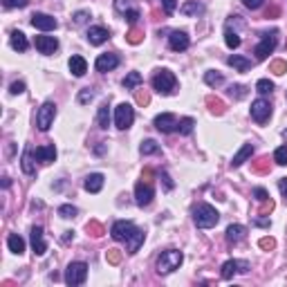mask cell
Wrapping results in <instances>:
<instances>
[{"instance_id": "cell-21", "label": "cell", "mask_w": 287, "mask_h": 287, "mask_svg": "<svg viewBox=\"0 0 287 287\" xmlns=\"http://www.w3.org/2000/svg\"><path fill=\"white\" fill-rule=\"evenodd\" d=\"M245 236H247V229L242 227V224H229L227 227V242L229 245H238Z\"/></svg>"}, {"instance_id": "cell-40", "label": "cell", "mask_w": 287, "mask_h": 287, "mask_svg": "<svg viewBox=\"0 0 287 287\" xmlns=\"http://www.w3.org/2000/svg\"><path fill=\"white\" fill-rule=\"evenodd\" d=\"M251 170H254V173H258V175H263V173H269V157H261L258 162H254Z\"/></svg>"}, {"instance_id": "cell-4", "label": "cell", "mask_w": 287, "mask_h": 287, "mask_svg": "<svg viewBox=\"0 0 287 287\" xmlns=\"http://www.w3.org/2000/svg\"><path fill=\"white\" fill-rule=\"evenodd\" d=\"M153 88L160 92V95H164V96L173 95V92H175V88H177L175 74H173L170 70H157V72H155V76H153Z\"/></svg>"}, {"instance_id": "cell-38", "label": "cell", "mask_w": 287, "mask_h": 287, "mask_svg": "<svg viewBox=\"0 0 287 287\" xmlns=\"http://www.w3.org/2000/svg\"><path fill=\"white\" fill-rule=\"evenodd\" d=\"M135 101H137V106H148L150 103V95H148V90H142V88H135Z\"/></svg>"}, {"instance_id": "cell-53", "label": "cell", "mask_w": 287, "mask_h": 287, "mask_svg": "<svg viewBox=\"0 0 287 287\" xmlns=\"http://www.w3.org/2000/svg\"><path fill=\"white\" fill-rule=\"evenodd\" d=\"M23 92H25V83L23 81H14L9 85V95H23Z\"/></svg>"}, {"instance_id": "cell-55", "label": "cell", "mask_w": 287, "mask_h": 287, "mask_svg": "<svg viewBox=\"0 0 287 287\" xmlns=\"http://www.w3.org/2000/svg\"><path fill=\"white\" fill-rule=\"evenodd\" d=\"M263 2H265V0H242V5H245L247 9H261Z\"/></svg>"}, {"instance_id": "cell-27", "label": "cell", "mask_w": 287, "mask_h": 287, "mask_svg": "<svg viewBox=\"0 0 287 287\" xmlns=\"http://www.w3.org/2000/svg\"><path fill=\"white\" fill-rule=\"evenodd\" d=\"M32 150L29 148H25L23 150V157H21V168H23V173L25 175H36V168H34V164H32Z\"/></svg>"}, {"instance_id": "cell-14", "label": "cell", "mask_w": 287, "mask_h": 287, "mask_svg": "<svg viewBox=\"0 0 287 287\" xmlns=\"http://www.w3.org/2000/svg\"><path fill=\"white\" fill-rule=\"evenodd\" d=\"M29 240H32V249L36 256H43L48 251V242H45V236H43V227H32Z\"/></svg>"}, {"instance_id": "cell-49", "label": "cell", "mask_w": 287, "mask_h": 287, "mask_svg": "<svg viewBox=\"0 0 287 287\" xmlns=\"http://www.w3.org/2000/svg\"><path fill=\"white\" fill-rule=\"evenodd\" d=\"M139 18H142V14H139V9H137V7H135L133 11H128V14H126V21H128V25H130V27H135V25H137V23H139Z\"/></svg>"}, {"instance_id": "cell-26", "label": "cell", "mask_w": 287, "mask_h": 287, "mask_svg": "<svg viewBox=\"0 0 287 287\" xmlns=\"http://www.w3.org/2000/svg\"><path fill=\"white\" fill-rule=\"evenodd\" d=\"M7 247H9L11 254L21 256L23 251H25V240H23L18 234H9V238H7Z\"/></svg>"}, {"instance_id": "cell-31", "label": "cell", "mask_w": 287, "mask_h": 287, "mask_svg": "<svg viewBox=\"0 0 287 287\" xmlns=\"http://www.w3.org/2000/svg\"><path fill=\"white\" fill-rule=\"evenodd\" d=\"M96 123H99V128H108V123H110V106H108V101L101 103L99 112H96Z\"/></svg>"}, {"instance_id": "cell-35", "label": "cell", "mask_w": 287, "mask_h": 287, "mask_svg": "<svg viewBox=\"0 0 287 287\" xmlns=\"http://www.w3.org/2000/svg\"><path fill=\"white\" fill-rule=\"evenodd\" d=\"M139 153H142V155L160 153V144L155 142V139H146V142H142V146H139Z\"/></svg>"}, {"instance_id": "cell-20", "label": "cell", "mask_w": 287, "mask_h": 287, "mask_svg": "<svg viewBox=\"0 0 287 287\" xmlns=\"http://www.w3.org/2000/svg\"><path fill=\"white\" fill-rule=\"evenodd\" d=\"M251 155H254V144H242V148L234 155V160H231V168H238L242 166L247 160H249Z\"/></svg>"}, {"instance_id": "cell-13", "label": "cell", "mask_w": 287, "mask_h": 287, "mask_svg": "<svg viewBox=\"0 0 287 287\" xmlns=\"http://www.w3.org/2000/svg\"><path fill=\"white\" fill-rule=\"evenodd\" d=\"M189 45H191V38H189V34H186V32H182V29L170 32L168 48L173 49V52H184V49H189Z\"/></svg>"}, {"instance_id": "cell-1", "label": "cell", "mask_w": 287, "mask_h": 287, "mask_svg": "<svg viewBox=\"0 0 287 287\" xmlns=\"http://www.w3.org/2000/svg\"><path fill=\"white\" fill-rule=\"evenodd\" d=\"M110 236L117 240V242H126L128 254H137L142 242H144V238H146V234H144L142 229L135 227V224L128 222V220H117L110 229Z\"/></svg>"}, {"instance_id": "cell-41", "label": "cell", "mask_w": 287, "mask_h": 287, "mask_svg": "<svg viewBox=\"0 0 287 287\" xmlns=\"http://www.w3.org/2000/svg\"><path fill=\"white\" fill-rule=\"evenodd\" d=\"M133 0H115V11H119L121 16H126L128 11H133Z\"/></svg>"}, {"instance_id": "cell-61", "label": "cell", "mask_w": 287, "mask_h": 287, "mask_svg": "<svg viewBox=\"0 0 287 287\" xmlns=\"http://www.w3.org/2000/svg\"><path fill=\"white\" fill-rule=\"evenodd\" d=\"M74 238V231H65V236H63V242H70V240Z\"/></svg>"}, {"instance_id": "cell-50", "label": "cell", "mask_w": 287, "mask_h": 287, "mask_svg": "<svg viewBox=\"0 0 287 287\" xmlns=\"http://www.w3.org/2000/svg\"><path fill=\"white\" fill-rule=\"evenodd\" d=\"M92 99H95V92H92L90 88H83V90L79 92V103H90Z\"/></svg>"}, {"instance_id": "cell-25", "label": "cell", "mask_w": 287, "mask_h": 287, "mask_svg": "<svg viewBox=\"0 0 287 287\" xmlns=\"http://www.w3.org/2000/svg\"><path fill=\"white\" fill-rule=\"evenodd\" d=\"M68 65H70V72L74 76H83L85 72H88V63H85L83 56H72Z\"/></svg>"}, {"instance_id": "cell-7", "label": "cell", "mask_w": 287, "mask_h": 287, "mask_svg": "<svg viewBox=\"0 0 287 287\" xmlns=\"http://www.w3.org/2000/svg\"><path fill=\"white\" fill-rule=\"evenodd\" d=\"M54 117H56V106H54L52 101H45L41 108H38V112H36V126H38V130L48 133L49 126L54 123Z\"/></svg>"}, {"instance_id": "cell-60", "label": "cell", "mask_w": 287, "mask_h": 287, "mask_svg": "<svg viewBox=\"0 0 287 287\" xmlns=\"http://www.w3.org/2000/svg\"><path fill=\"white\" fill-rule=\"evenodd\" d=\"M278 14H281V9H278V7H271V9H267L265 18H274V16H278Z\"/></svg>"}, {"instance_id": "cell-3", "label": "cell", "mask_w": 287, "mask_h": 287, "mask_svg": "<svg viewBox=\"0 0 287 287\" xmlns=\"http://www.w3.org/2000/svg\"><path fill=\"white\" fill-rule=\"evenodd\" d=\"M184 261V254L177 249H168V251H162L160 258H157V274L160 276H166L170 271H175L177 267L182 265Z\"/></svg>"}, {"instance_id": "cell-54", "label": "cell", "mask_w": 287, "mask_h": 287, "mask_svg": "<svg viewBox=\"0 0 287 287\" xmlns=\"http://www.w3.org/2000/svg\"><path fill=\"white\" fill-rule=\"evenodd\" d=\"M261 204L263 207H261V211H258V215H267V213H271L274 211V207H276L271 200H265V202H261Z\"/></svg>"}, {"instance_id": "cell-2", "label": "cell", "mask_w": 287, "mask_h": 287, "mask_svg": "<svg viewBox=\"0 0 287 287\" xmlns=\"http://www.w3.org/2000/svg\"><path fill=\"white\" fill-rule=\"evenodd\" d=\"M193 222H195L197 229H211L220 222V213L211 204H200L193 211Z\"/></svg>"}, {"instance_id": "cell-22", "label": "cell", "mask_w": 287, "mask_h": 287, "mask_svg": "<svg viewBox=\"0 0 287 287\" xmlns=\"http://www.w3.org/2000/svg\"><path fill=\"white\" fill-rule=\"evenodd\" d=\"M83 186H85V191L88 193H99L103 189V175L101 173H92V175L85 177Z\"/></svg>"}, {"instance_id": "cell-52", "label": "cell", "mask_w": 287, "mask_h": 287, "mask_svg": "<svg viewBox=\"0 0 287 287\" xmlns=\"http://www.w3.org/2000/svg\"><path fill=\"white\" fill-rule=\"evenodd\" d=\"M254 197L258 200V202H265V200H269V193H267L263 186H256V189H254Z\"/></svg>"}, {"instance_id": "cell-5", "label": "cell", "mask_w": 287, "mask_h": 287, "mask_svg": "<svg viewBox=\"0 0 287 287\" xmlns=\"http://www.w3.org/2000/svg\"><path fill=\"white\" fill-rule=\"evenodd\" d=\"M85 278H88V265L81 263V261L70 263L68 269H65V283L72 285V287H76V285H83Z\"/></svg>"}, {"instance_id": "cell-11", "label": "cell", "mask_w": 287, "mask_h": 287, "mask_svg": "<svg viewBox=\"0 0 287 287\" xmlns=\"http://www.w3.org/2000/svg\"><path fill=\"white\" fill-rule=\"evenodd\" d=\"M269 115H271L269 101H265V99H256V101L251 103V119H254L256 123H265L267 119H269Z\"/></svg>"}, {"instance_id": "cell-8", "label": "cell", "mask_w": 287, "mask_h": 287, "mask_svg": "<svg viewBox=\"0 0 287 287\" xmlns=\"http://www.w3.org/2000/svg\"><path fill=\"white\" fill-rule=\"evenodd\" d=\"M135 121V110L130 103H119L117 108H115V126L119 128V130H126V128H130Z\"/></svg>"}, {"instance_id": "cell-16", "label": "cell", "mask_w": 287, "mask_h": 287, "mask_svg": "<svg viewBox=\"0 0 287 287\" xmlns=\"http://www.w3.org/2000/svg\"><path fill=\"white\" fill-rule=\"evenodd\" d=\"M32 25L36 27V29H41V32H52V29L59 27V23H56V18L48 16V14H34Z\"/></svg>"}, {"instance_id": "cell-43", "label": "cell", "mask_w": 287, "mask_h": 287, "mask_svg": "<svg viewBox=\"0 0 287 287\" xmlns=\"http://www.w3.org/2000/svg\"><path fill=\"white\" fill-rule=\"evenodd\" d=\"M269 72H274L276 76L285 74V72H287V63H285V61H281V59L271 61V63H269Z\"/></svg>"}, {"instance_id": "cell-10", "label": "cell", "mask_w": 287, "mask_h": 287, "mask_svg": "<svg viewBox=\"0 0 287 287\" xmlns=\"http://www.w3.org/2000/svg\"><path fill=\"white\" fill-rule=\"evenodd\" d=\"M249 271V263L247 261H227L222 265V271H220V276L224 281H231L234 274H247Z\"/></svg>"}, {"instance_id": "cell-51", "label": "cell", "mask_w": 287, "mask_h": 287, "mask_svg": "<svg viewBox=\"0 0 287 287\" xmlns=\"http://www.w3.org/2000/svg\"><path fill=\"white\" fill-rule=\"evenodd\" d=\"M258 245H261V249L271 251L274 247H276V240H274V238H261V240H258Z\"/></svg>"}, {"instance_id": "cell-12", "label": "cell", "mask_w": 287, "mask_h": 287, "mask_svg": "<svg viewBox=\"0 0 287 287\" xmlns=\"http://www.w3.org/2000/svg\"><path fill=\"white\" fill-rule=\"evenodd\" d=\"M153 126L157 128L160 133L168 135V133H173V130H177V119H175V115L164 112V115H157V117L153 119Z\"/></svg>"}, {"instance_id": "cell-19", "label": "cell", "mask_w": 287, "mask_h": 287, "mask_svg": "<svg viewBox=\"0 0 287 287\" xmlns=\"http://www.w3.org/2000/svg\"><path fill=\"white\" fill-rule=\"evenodd\" d=\"M34 157H36L38 162H43V164H49V162H54V160H56V148H54V144L38 146V148L34 150Z\"/></svg>"}, {"instance_id": "cell-32", "label": "cell", "mask_w": 287, "mask_h": 287, "mask_svg": "<svg viewBox=\"0 0 287 287\" xmlns=\"http://www.w3.org/2000/svg\"><path fill=\"white\" fill-rule=\"evenodd\" d=\"M85 231H88V236H92V238H101V236L106 234V229H103V224L99 222V220H90V222L85 224Z\"/></svg>"}, {"instance_id": "cell-34", "label": "cell", "mask_w": 287, "mask_h": 287, "mask_svg": "<svg viewBox=\"0 0 287 287\" xmlns=\"http://www.w3.org/2000/svg\"><path fill=\"white\" fill-rule=\"evenodd\" d=\"M142 81H144V76L139 74V72H130V74L121 81V85L126 88V90H135V88H139V83H142Z\"/></svg>"}, {"instance_id": "cell-58", "label": "cell", "mask_w": 287, "mask_h": 287, "mask_svg": "<svg viewBox=\"0 0 287 287\" xmlns=\"http://www.w3.org/2000/svg\"><path fill=\"white\" fill-rule=\"evenodd\" d=\"M162 180H164V186H166V191H173V186H175V184H173V180H170V177L166 175V173H162Z\"/></svg>"}, {"instance_id": "cell-46", "label": "cell", "mask_w": 287, "mask_h": 287, "mask_svg": "<svg viewBox=\"0 0 287 287\" xmlns=\"http://www.w3.org/2000/svg\"><path fill=\"white\" fill-rule=\"evenodd\" d=\"M256 90L261 92V95H267V92L274 90V83H271L269 79H261L258 83H256Z\"/></svg>"}, {"instance_id": "cell-59", "label": "cell", "mask_w": 287, "mask_h": 287, "mask_svg": "<svg viewBox=\"0 0 287 287\" xmlns=\"http://www.w3.org/2000/svg\"><path fill=\"white\" fill-rule=\"evenodd\" d=\"M254 224H256V227H269V220H265V218H256L254 220Z\"/></svg>"}, {"instance_id": "cell-44", "label": "cell", "mask_w": 287, "mask_h": 287, "mask_svg": "<svg viewBox=\"0 0 287 287\" xmlns=\"http://www.w3.org/2000/svg\"><path fill=\"white\" fill-rule=\"evenodd\" d=\"M121 258H123V254L119 249H108L106 251V261L110 263V265H119V263H121Z\"/></svg>"}, {"instance_id": "cell-6", "label": "cell", "mask_w": 287, "mask_h": 287, "mask_svg": "<svg viewBox=\"0 0 287 287\" xmlns=\"http://www.w3.org/2000/svg\"><path fill=\"white\" fill-rule=\"evenodd\" d=\"M276 45H278V32H276V29H274V32H269V34H263V41L258 43V45H256V49H254L256 59L265 61L267 56L276 49Z\"/></svg>"}, {"instance_id": "cell-28", "label": "cell", "mask_w": 287, "mask_h": 287, "mask_svg": "<svg viewBox=\"0 0 287 287\" xmlns=\"http://www.w3.org/2000/svg\"><path fill=\"white\" fill-rule=\"evenodd\" d=\"M224 43H227V48H229V49L240 48V36H238V32H234L229 23L224 25Z\"/></svg>"}, {"instance_id": "cell-17", "label": "cell", "mask_w": 287, "mask_h": 287, "mask_svg": "<svg viewBox=\"0 0 287 287\" xmlns=\"http://www.w3.org/2000/svg\"><path fill=\"white\" fill-rule=\"evenodd\" d=\"M34 45H36V49L41 54H54L59 49V41L54 36H36L34 38Z\"/></svg>"}, {"instance_id": "cell-33", "label": "cell", "mask_w": 287, "mask_h": 287, "mask_svg": "<svg viewBox=\"0 0 287 287\" xmlns=\"http://www.w3.org/2000/svg\"><path fill=\"white\" fill-rule=\"evenodd\" d=\"M204 83H207L209 88H218V85L224 83V76L220 74V72H215V70H209L207 74H204Z\"/></svg>"}, {"instance_id": "cell-9", "label": "cell", "mask_w": 287, "mask_h": 287, "mask_svg": "<svg viewBox=\"0 0 287 287\" xmlns=\"http://www.w3.org/2000/svg\"><path fill=\"white\" fill-rule=\"evenodd\" d=\"M153 197H155L153 184L146 180L137 182V186H135V202H137L139 207H148V204L153 202Z\"/></svg>"}, {"instance_id": "cell-42", "label": "cell", "mask_w": 287, "mask_h": 287, "mask_svg": "<svg viewBox=\"0 0 287 287\" xmlns=\"http://www.w3.org/2000/svg\"><path fill=\"white\" fill-rule=\"evenodd\" d=\"M274 162H276L278 166H287V146H278V148L274 150Z\"/></svg>"}, {"instance_id": "cell-45", "label": "cell", "mask_w": 287, "mask_h": 287, "mask_svg": "<svg viewBox=\"0 0 287 287\" xmlns=\"http://www.w3.org/2000/svg\"><path fill=\"white\" fill-rule=\"evenodd\" d=\"M59 215H61V218H74V215H76V207H72V204H61V207H59Z\"/></svg>"}, {"instance_id": "cell-57", "label": "cell", "mask_w": 287, "mask_h": 287, "mask_svg": "<svg viewBox=\"0 0 287 287\" xmlns=\"http://www.w3.org/2000/svg\"><path fill=\"white\" fill-rule=\"evenodd\" d=\"M278 191L283 193V197L287 200V177H283V180H278Z\"/></svg>"}, {"instance_id": "cell-37", "label": "cell", "mask_w": 287, "mask_h": 287, "mask_svg": "<svg viewBox=\"0 0 287 287\" xmlns=\"http://www.w3.org/2000/svg\"><path fill=\"white\" fill-rule=\"evenodd\" d=\"M126 41L130 43V45H139V43L144 41V32L139 29V27H130L126 34Z\"/></svg>"}, {"instance_id": "cell-56", "label": "cell", "mask_w": 287, "mask_h": 287, "mask_svg": "<svg viewBox=\"0 0 287 287\" xmlns=\"http://www.w3.org/2000/svg\"><path fill=\"white\" fill-rule=\"evenodd\" d=\"M88 18H90V11H76L74 14V23H79V25L81 23H85Z\"/></svg>"}, {"instance_id": "cell-48", "label": "cell", "mask_w": 287, "mask_h": 287, "mask_svg": "<svg viewBox=\"0 0 287 287\" xmlns=\"http://www.w3.org/2000/svg\"><path fill=\"white\" fill-rule=\"evenodd\" d=\"M160 2H162V7H164L166 16H173V14H175V9H177V0H160Z\"/></svg>"}, {"instance_id": "cell-39", "label": "cell", "mask_w": 287, "mask_h": 287, "mask_svg": "<svg viewBox=\"0 0 287 287\" xmlns=\"http://www.w3.org/2000/svg\"><path fill=\"white\" fill-rule=\"evenodd\" d=\"M229 96H231V99H236V101H238V99H245L247 96V88L245 85H229Z\"/></svg>"}, {"instance_id": "cell-47", "label": "cell", "mask_w": 287, "mask_h": 287, "mask_svg": "<svg viewBox=\"0 0 287 287\" xmlns=\"http://www.w3.org/2000/svg\"><path fill=\"white\" fill-rule=\"evenodd\" d=\"M2 5H5V9H23V7L29 5V0H2Z\"/></svg>"}, {"instance_id": "cell-18", "label": "cell", "mask_w": 287, "mask_h": 287, "mask_svg": "<svg viewBox=\"0 0 287 287\" xmlns=\"http://www.w3.org/2000/svg\"><path fill=\"white\" fill-rule=\"evenodd\" d=\"M108 38H110V32H108L106 27H101V25L90 27V29H88V41H90V45H103Z\"/></svg>"}, {"instance_id": "cell-29", "label": "cell", "mask_w": 287, "mask_h": 287, "mask_svg": "<svg viewBox=\"0 0 287 287\" xmlns=\"http://www.w3.org/2000/svg\"><path fill=\"white\" fill-rule=\"evenodd\" d=\"M180 11L184 14V16H197V14H204V7L200 5V2H195V0H189V2L182 5Z\"/></svg>"}, {"instance_id": "cell-24", "label": "cell", "mask_w": 287, "mask_h": 287, "mask_svg": "<svg viewBox=\"0 0 287 287\" xmlns=\"http://www.w3.org/2000/svg\"><path fill=\"white\" fill-rule=\"evenodd\" d=\"M227 63L231 65V68H236L238 72H249L251 70V61L245 59V56H238V54H231L227 59Z\"/></svg>"}, {"instance_id": "cell-62", "label": "cell", "mask_w": 287, "mask_h": 287, "mask_svg": "<svg viewBox=\"0 0 287 287\" xmlns=\"http://www.w3.org/2000/svg\"><path fill=\"white\" fill-rule=\"evenodd\" d=\"M283 137H287V130H283Z\"/></svg>"}, {"instance_id": "cell-36", "label": "cell", "mask_w": 287, "mask_h": 287, "mask_svg": "<svg viewBox=\"0 0 287 287\" xmlns=\"http://www.w3.org/2000/svg\"><path fill=\"white\" fill-rule=\"evenodd\" d=\"M193 128H195V119H191V117L180 119V123H177V130H180V135H184V137L193 133Z\"/></svg>"}, {"instance_id": "cell-30", "label": "cell", "mask_w": 287, "mask_h": 287, "mask_svg": "<svg viewBox=\"0 0 287 287\" xmlns=\"http://www.w3.org/2000/svg\"><path fill=\"white\" fill-rule=\"evenodd\" d=\"M207 106H209V110L213 112V115H224V110H227V106H224V101L222 99H218V96H207Z\"/></svg>"}, {"instance_id": "cell-23", "label": "cell", "mask_w": 287, "mask_h": 287, "mask_svg": "<svg viewBox=\"0 0 287 287\" xmlns=\"http://www.w3.org/2000/svg\"><path fill=\"white\" fill-rule=\"evenodd\" d=\"M9 43H11V48L16 49V52H27V48H29V43H27V36L21 32V29H14V32H11Z\"/></svg>"}, {"instance_id": "cell-15", "label": "cell", "mask_w": 287, "mask_h": 287, "mask_svg": "<svg viewBox=\"0 0 287 287\" xmlns=\"http://www.w3.org/2000/svg\"><path fill=\"white\" fill-rule=\"evenodd\" d=\"M119 65V56L117 54H99L95 61V68L96 72H110Z\"/></svg>"}]
</instances>
